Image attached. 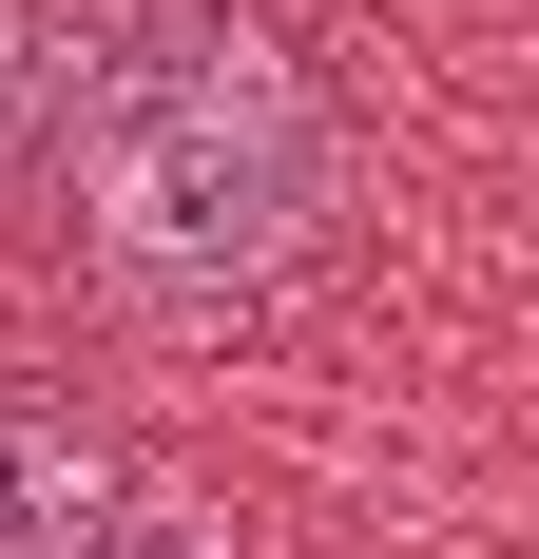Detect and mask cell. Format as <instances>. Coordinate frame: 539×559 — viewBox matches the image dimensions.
I'll return each instance as SVG.
<instances>
[{
    "label": "cell",
    "mask_w": 539,
    "mask_h": 559,
    "mask_svg": "<svg viewBox=\"0 0 539 559\" xmlns=\"http://www.w3.org/2000/svg\"><path fill=\"white\" fill-rule=\"evenodd\" d=\"M39 193L97 309L231 329L327 251V193H347L327 58L270 0H116L77 58H39Z\"/></svg>",
    "instance_id": "obj_1"
},
{
    "label": "cell",
    "mask_w": 539,
    "mask_h": 559,
    "mask_svg": "<svg viewBox=\"0 0 539 559\" xmlns=\"http://www.w3.org/2000/svg\"><path fill=\"white\" fill-rule=\"evenodd\" d=\"M0 559H173V540L135 521V483L58 425V405L0 386Z\"/></svg>",
    "instance_id": "obj_2"
},
{
    "label": "cell",
    "mask_w": 539,
    "mask_h": 559,
    "mask_svg": "<svg viewBox=\"0 0 539 559\" xmlns=\"http://www.w3.org/2000/svg\"><path fill=\"white\" fill-rule=\"evenodd\" d=\"M20 116H39V39H20V0H0V155H20Z\"/></svg>",
    "instance_id": "obj_3"
}]
</instances>
